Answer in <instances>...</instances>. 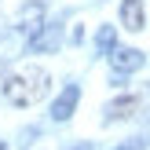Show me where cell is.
<instances>
[{
	"label": "cell",
	"mask_w": 150,
	"mask_h": 150,
	"mask_svg": "<svg viewBox=\"0 0 150 150\" xmlns=\"http://www.w3.org/2000/svg\"><path fill=\"white\" fill-rule=\"evenodd\" d=\"M48 88H51V77L40 66H18V70L4 81V95L15 106H33V103H40L44 95H48Z\"/></svg>",
	"instance_id": "cell-1"
},
{
	"label": "cell",
	"mask_w": 150,
	"mask_h": 150,
	"mask_svg": "<svg viewBox=\"0 0 150 150\" xmlns=\"http://www.w3.org/2000/svg\"><path fill=\"white\" fill-rule=\"evenodd\" d=\"M77 103H81V88L77 84H66L62 95L51 103V121H70L73 110H77Z\"/></svg>",
	"instance_id": "cell-2"
},
{
	"label": "cell",
	"mask_w": 150,
	"mask_h": 150,
	"mask_svg": "<svg viewBox=\"0 0 150 150\" xmlns=\"http://www.w3.org/2000/svg\"><path fill=\"white\" fill-rule=\"evenodd\" d=\"M143 62H146V55L139 48H114L110 51V66H114L117 73H136Z\"/></svg>",
	"instance_id": "cell-3"
},
{
	"label": "cell",
	"mask_w": 150,
	"mask_h": 150,
	"mask_svg": "<svg viewBox=\"0 0 150 150\" xmlns=\"http://www.w3.org/2000/svg\"><path fill=\"white\" fill-rule=\"evenodd\" d=\"M146 95H121V99H114L106 106V121H125V117H132L139 106H143Z\"/></svg>",
	"instance_id": "cell-4"
},
{
	"label": "cell",
	"mask_w": 150,
	"mask_h": 150,
	"mask_svg": "<svg viewBox=\"0 0 150 150\" xmlns=\"http://www.w3.org/2000/svg\"><path fill=\"white\" fill-rule=\"evenodd\" d=\"M121 26L125 29H143L146 26V11H143V0H125L121 4Z\"/></svg>",
	"instance_id": "cell-5"
},
{
	"label": "cell",
	"mask_w": 150,
	"mask_h": 150,
	"mask_svg": "<svg viewBox=\"0 0 150 150\" xmlns=\"http://www.w3.org/2000/svg\"><path fill=\"white\" fill-rule=\"evenodd\" d=\"M44 26V4H26L18 15V29H26V33H37V29Z\"/></svg>",
	"instance_id": "cell-6"
},
{
	"label": "cell",
	"mask_w": 150,
	"mask_h": 150,
	"mask_svg": "<svg viewBox=\"0 0 150 150\" xmlns=\"http://www.w3.org/2000/svg\"><path fill=\"white\" fill-rule=\"evenodd\" d=\"M33 51H55L59 48V26H48V29H37L33 40H29Z\"/></svg>",
	"instance_id": "cell-7"
},
{
	"label": "cell",
	"mask_w": 150,
	"mask_h": 150,
	"mask_svg": "<svg viewBox=\"0 0 150 150\" xmlns=\"http://www.w3.org/2000/svg\"><path fill=\"white\" fill-rule=\"evenodd\" d=\"M95 44H99L103 55H110V51L117 48V44H114V26H103V29H99V37H95Z\"/></svg>",
	"instance_id": "cell-8"
},
{
	"label": "cell",
	"mask_w": 150,
	"mask_h": 150,
	"mask_svg": "<svg viewBox=\"0 0 150 150\" xmlns=\"http://www.w3.org/2000/svg\"><path fill=\"white\" fill-rule=\"evenodd\" d=\"M117 150H143V143H139V139H128V143H125V146H117Z\"/></svg>",
	"instance_id": "cell-9"
},
{
	"label": "cell",
	"mask_w": 150,
	"mask_h": 150,
	"mask_svg": "<svg viewBox=\"0 0 150 150\" xmlns=\"http://www.w3.org/2000/svg\"><path fill=\"white\" fill-rule=\"evenodd\" d=\"M70 150H92V143H77V146H70Z\"/></svg>",
	"instance_id": "cell-10"
},
{
	"label": "cell",
	"mask_w": 150,
	"mask_h": 150,
	"mask_svg": "<svg viewBox=\"0 0 150 150\" xmlns=\"http://www.w3.org/2000/svg\"><path fill=\"white\" fill-rule=\"evenodd\" d=\"M0 150H7V143H0Z\"/></svg>",
	"instance_id": "cell-11"
}]
</instances>
